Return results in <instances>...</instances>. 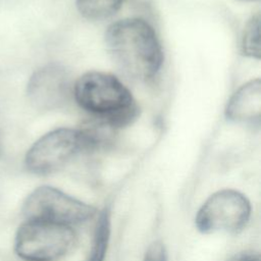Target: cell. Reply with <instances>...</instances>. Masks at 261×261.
Here are the masks:
<instances>
[{"instance_id": "8", "label": "cell", "mask_w": 261, "mask_h": 261, "mask_svg": "<svg viewBox=\"0 0 261 261\" xmlns=\"http://www.w3.org/2000/svg\"><path fill=\"white\" fill-rule=\"evenodd\" d=\"M228 120L244 124H259L261 118V82L252 80L243 85L228 100L225 108Z\"/></svg>"}, {"instance_id": "5", "label": "cell", "mask_w": 261, "mask_h": 261, "mask_svg": "<svg viewBox=\"0 0 261 261\" xmlns=\"http://www.w3.org/2000/svg\"><path fill=\"white\" fill-rule=\"evenodd\" d=\"M21 212L25 220H40L71 226L91 219L96 209L56 188L42 186L27 197Z\"/></svg>"}, {"instance_id": "14", "label": "cell", "mask_w": 261, "mask_h": 261, "mask_svg": "<svg viewBox=\"0 0 261 261\" xmlns=\"http://www.w3.org/2000/svg\"><path fill=\"white\" fill-rule=\"evenodd\" d=\"M2 153H3V144H2V138L0 135V157L2 156Z\"/></svg>"}, {"instance_id": "9", "label": "cell", "mask_w": 261, "mask_h": 261, "mask_svg": "<svg viewBox=\"0 0 261 261\" xmlns=\"http://www.w3.org/2000/svg\"><path fill=\"white\" fill-rule=\"evenodd\" d=\"M110 215L108 210L100 213L91 249L86 261H104L110 240Z\"/></svg>"}, {"instance_id": "6", "label": "cell", "mask_w": 261, "mask_h": 261, "mask_svg": "<svg viewBox=\"0 0 261 261\" xmlns=\"http://www.w3.org/2000/svg\"><path fill=\"white\" fill-rule=\"evenodd\" d=\"M251 216L247 197L234 190H221L211 195L199 209L195 224L203 233L239 232Z\"/></svg>"}, {"instance_id": "13", "label": "cell", "mask_w": 261, "mask_h": 261, "mask_svg": "<svg viewBox=\"0 0 261 261\" xmlns=\"http://www.w3.org/2000/svg\"><path fill=\"white\" fill-rule=\"evenodd\" d=\"M226 261H261V258L259 253L246 251V252H241L233 255Z\"/></svg>"}, {"instance_id": "1", "label": "cell", "mask_w": 261, "mask_h": 261, "mask_svg": "<svg viewBox=\"0 0 261 261\" xmlns=\"http://www.w3.org/2000/svg\"><path fill=\"white\" fill-rule=\"evenodd\" d=\"M107 50L116 65L138 82L152 81L163 63V51L153 27L142 18L111 23L105 33Z\"/></svg>"}, {"instance_id": "10", "label": "cell", "mask_w": 261, "mask_h": 261, "mask_svg": "<svg viewBox=\"0 0 261 261\" xmlns=\"http://www.w3.org/2000/svg\"><path fill=\"white\" fill-rule=\"evenodd\" d=\"M123 0H75L80 13L91 20H103L112 16Z\"/></svg>"}, {"instance_id": "11", "label": "cell", "mask_w": 261, "mask_h": 261, "mask_svg": "<svg viewBox=\"0 0 261 261\" xmlns=\"http://www.w3.org/2000/svg\"><path fill=\"white\" fill-rule=\"evenodd\" d=\"M242 52L244 55L259 59L260 50V14L256 13L247 22L242 37Z\"/></svg>"}, {"instance_id": "15", "label": "cell", "mask_w": 261, "mask_h": 261, "mask_svg": "<svg viewBox=\"0 0 261 261\" xmlns=\"http://www.w3.org/2000/svg\"><path fill=\"white\" fill-rule=\"evenodd\" d=\"M241 1H256V0H241Z\"/></svg>"}, {"instance_id": "2", "label": "cell", "mask_w": 261, "mask_h": 261, "mask_svg": "<svg viewBox=\"0 0 261 261\" xmlns=\"http://www.w3.org/2000/svg\"><path fill=\"white\" fill-rule=\"evenodd\" d=\"M72 97L79 106L115 130L139 116V106L129 90L113 74L89 71L73 85Z\"/></svg>"}, {"instance_id": "3", "label": "cell", "mask_w": 261, "mask_h": 261, "mask_svg": "<svg viewBox=\"0 0 261 261\" xmlns=\"http://www.w3.org/2000/svg\"><path fill=\"white\" fill-rule=\"evenodd\" d=\"M76 244V234L69 225L25 220L14 238V251L27 261H53L69 253Z\"/></svg>"}, {"instance_id": "7", "label": "cell", "mask_w": 261, "mask_h": 261, "mask_svg": "<svg viewBox=\"0 0 261 261\" xmlns=\"http://www.w3.org/2000/svg\"><path fill=\"white\" fill-rule=\"evenodd\" d=\"M73 84L67 69L55 62L38 68L30 77L27 94L32 105L43 111L57 110L72 97Z\"/></svg>"}, {"instance_id": "12", "label": "cell", "mask_w": 261, "mask_h": 261, "mask_svg": "<svg viewBox=\"0 0 261 261\" xmlns=\"http://www.w3.org/2000/svg\"><path fill=\"white\" fill-rule=\"evenodd\" d=\"M143 261H168L166 250L160 242L153 243L146 251Z\"/></svg>"}, {"instance_id": "4", "label": "cell", "mask_w": 261, "mask_h": 261, "mask_svg": "<svg viewBox=\"0 0 261 261\" xmlns=\"http://www.w3.org/2000/svg\"><path fill=\"white\" fill-rule=\"evenodd\" d=\"M88 151L81 128L60 127L42 136L29 149L24 165L35 174L53 173L65 166L79 153Z\"/></svg>"}]
</instances>
